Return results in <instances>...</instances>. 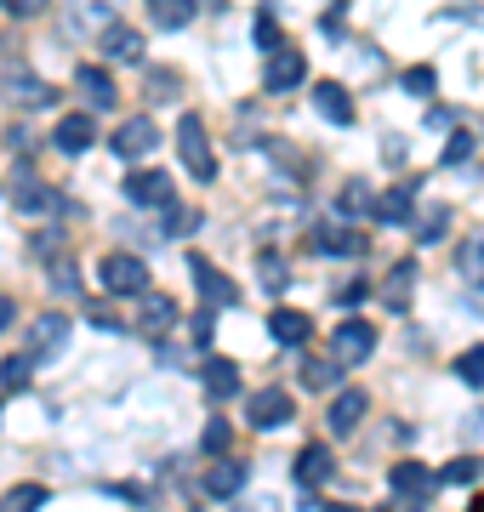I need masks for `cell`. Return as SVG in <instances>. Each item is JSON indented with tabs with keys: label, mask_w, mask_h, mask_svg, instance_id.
Returning a JSON list of instances; mask_svg holds the SVG:
<instances>
[{
	"label": "cell",
	"mask_w": 484,
	"mask_h": 512,
	"mask_svg": "<svg viewBox=\"0 0 484 512\" xmlns=\"http://www.w3.org/2000/svg\"><path fill=\"white\" fill-rule=\"evenodd\" d=\"M177 160L194 183H211L217 177V154H211V131H205L200 114H183L177 120Z\"/></svg>",
	"instance_id": "6da1fadb"
},
{
	"label": "cell",
	"mask_w": 484,
	"mask_h": 512,
	"mask_svg": "<svg viewBox=\"0 0 484 512\" xmlns=\"http://www.w3.org/2000/svg\"><path fill=\"white\" fill-rule=\"evenodd\" d=\"M97 279H103V291L109 296H143L149 291V268H143V256H126V251L103 256Z\"/></svg>",
	"instance_id": "7a4b0ae2"
},
{
	"label": "cell",
	"mask_w": 484,
	"mask_h": 512,
	"mask_svg": "<svg viewBox=\"0 0 484 512\" xmlns=\"http://www.w3.org/2000/svg\"><path fill=\"white\" fill-rule=\"evenodd\" d=\"M371 353H376V325H371V319H348V325H336L331 359H336L342 370L359 365V359H371Z\"/></svg>",
	"instance_id": "3957f363"
},
{
	"label": "cell",
	"mask_w": 484,
	"mask_h": 512,
	"mask_svg": "<svg viewBox=\"0 0 484 512\" xmlns=\"http://www.w3.org/2000/svg\"><path fill=\"white\" fill-rule=\"evenodd\" d=\"M302 80H308V57L297 46H274L268 52V69H262V86L268 92H297Z\"/></svg>",
	"instance_id": "277c9868"
},
{
	"label": "cell",
	"mask_w": 484,
	"mask_h": 512,
	"mask_svg": "<svg viewBox=\"0 0 484 512\" xmlns=\"http://www.w3.org/2000/svg\"><path fill=\"white\" fill-rule=\"evenodd\" d=\"M188 274H194V285H200V296H205V308H211V313H217V308H234V302H240V285H234L228 274H217L205 256H188Z\"/></svg>",
	"instance_id": "5b68a950"
},
{
	"label": "cell",
	"mask_w": 484,
	"mask_h": 512,
	"mask_svg": "<svg viewBox=\"0 0 484 512\" xmlns=\"http://www.w3.org/2000/svg\"><path fill=\"white\" fill-rule=\"evenodd\" d=\"M319 256H359L365 251V234H359L354 222H314V234H308Z\"/></svg>",
	"instance_id": "8992f818"
},
{
	"label": "cell",
	"mask_w": 484,
	"mask_h": 512,
	"mask_svg": "<svg viewBox=\"0 0 484 512\" xmlns=\"http://www.w3.org/2000/svg\"><path fill=\"white\" fill-rule=\"evenodd\" d=\"M109 148L120 154V160H143V154H154V148H160V126L137 114V120H126V126L109 137Z\"/></svg>",
	"instance_id": "52a82bcc"
},
{
	"label": "cell",
	"mask_w": 484,
	"mask_h": 512,
	"mask_svg": "<svg viewBox=\"0 0 484 512\" xmlns=\"http://www.w3.org/2000/svg\"><path fill=\"white\" fill-rule=\"evenodd\" d=\"M131 325L143 330V336H166L171 325H177V302H171L166 291H143L137 296V319Z\"/></svg>",
	"instance_id": "ba28073f"
},
{
	"label": "cell",
	"mask_w": 484,
	"mask_h": 512,
	"mask_svg": "<svg viewBox=\"0 0 484 512\" xmlns=\"http://www.w3.org/2000/svg\"><path fill=\"white\" fill-rule=\"evenodd\" d=\"M410 200H416V177H399L388 194H376V200H371V217L388 222V228H405V222H410Z\"/></svg>",
	"instance_id": "9c48e42d"
},
{
	"label": "cell",
	"mask_w": 484,
	"mask_h": 512,
	"mask_svg": "<svg viewBox=\"0 0 484 512\" xmlns=\"http://www.w3.org/2000/svg\"><path fill=\"white\" fill-rule=\"evenodd\" d=\"M29 342H35V365L40 359H57V353L69 348V313H40Z\"/></svg>",
	"instance_id": "30bf717a"
},
{
	"label": "cell",
	"mask_w": 484,
	"mask_h": 512,
	"mask_svg": "<svg viewBox=\"0 0 484 512\" xmlns=\"http://www.w3.org/2000/svg\"><path fill=\"white\" fill-rule=\"evenodd\" d=\"M291 416H297V404H291V393H280V387H262L257 399H251V410H245L251 427H285Z\"/></svg>",
	"instance_id": "8fae6325"
},
{
	"label": "cell",
	"mask_w": 484,
	"mask_h": 512,
	"mask_svg": "<svg viewBox=\"0 0 484 512\" xmlns=\"http://www.w3.org/2000/svg\"><path fill=\"white\" fill-rule=\"evenodd\" d=\"M177 183H171L166 171H131L126 177V200L131 205H171Z\"/></svg>",
	"instance_id": "7c38bea8"
},
{
	"label": "cell",
	"mask_w": 484,
	"mask_h": 512,
	"mask_svg": "<svg viewBox=\"0 0 484 512\" xmlns=\"http://www.w3.org/2000/svg\"><path fill=\"white\" fill-rule=\"evenodd\" d=\"M314 109L331 126H354V97H348V86H336V80H314Z\"/></svg>",
	"instance_id": "4fadbf2b"
},
{
	"label": "cell",
	"mask_w": 484,
	"mask_h": 512,
	"mask_svg": "<svg viewBox=\"0 0 484 512\" xmlns=\"http://www.w3.org/2000/svg\"><path fill=\"white\" fill-rule=\"evenodd\" d=\"M268 336H274L280 348H302V342L314 336V319L297 313V308H274V313H268Z\"/></svg>",
	"instance_id": "5bb4252c"
},
{
	"label": "cell",
	"mask_w": 484,
	"mask_h": 512,
	"mask_svg": "<svg viewBox=\"0 0 484 512\" xmlns=\"http://www.w3.org/2000/svg\"><path fill=\"white\" fill-rule=\"evenodd\" d=\"M52 143L63 148V154H86V148L97 143V126H92V114H63L52 131Z\"/></svg>",
	"instance_id": "9a60e30c"
},
{
	"label": "cell",
	"mask_w": 484,
	"mask_h": 512,
	"mask_svg": "<svg viewBox=\"0 0 484 512\" xmlns=\"http://www.w3.org/2000/svg\"><path fill=\"white\" fill-rule=\"evenodd\" d=\"M388 484L399 495H405V501H428L433 495V484H439V478L428 473V467H422V461H399V467H393L388 473Z\"/></svg>",
	"instance_id": "2e32d148"
},
{
	"label": "cell",
	"mask_w": 484,
	"mask_h": 512,
	"mask_svg": "<svg viewBox=\"0 0 484 512\" xmlns=\"http://www.w3.org/2000/svg\"><path fill=\"white\" fill-rule=\"evenodd\" d=\"M245 490V461L234 456H217V467L205 473V495H217V501H228V495Z\"/></svg>",
	"instance_id": "e0dca14e"
},
{
	"label": "cell",
	"mask_w": 484,
	"mask_h": 512,
	"mask_svg": "<svg viewBox=\"0 0 484 512\" xmlns=\"http://www.w3.org/2000/svg\"><path fill=\"white\" fill-rule=\"evenodd\" d=\"M12 200H18V211H29V217H35V211H52V188L40 183L35 171H18V177H12Z\"/></svg>",
	"instance_id": "ac0fdd59"
},
{
	"label": "cell",
	"mask_w": 484,
	"mask_h": 512,
	"mask_svg": "<svg viewBox=\"0 0 484 512\" xmlns=\"http://www.w3.org/2000/svg\"><path fill=\"white\" fill-rule=\"evenodd\" d=\"M75 86H80V97H86L92 109H114V97H120V92H114V74H109V69H97V63L75 74Z\"/></svg>",
	"instance_id": "d6986e66"
},
{
	"label": "cell",
	"mask_w": 484,
	"mask_h": 512,
	"mask_svg": "<svg viewBox=\"0 0 484 512\" xmlns=\"http://www.w3.org/2000/svg\"><path fill=\"white\" fill-rule=\"evenodd\" d=\"M331 473H336V456L325 450V444H308V450L297 456V484H308V490H319Z\"/></svg>",
	"instance_id": "ffe728a7"
},
{
	"label": "cell",
	"mask_w": 484,
	"mask_h": 512,
	"mask_svg": "<svg viewBox=\"0 0 484 512\" xmlns=\"http://www.w3.org/2000/svg\"><path fill=\"white\" fill-rule=\"evenodd\" d=\"M365 410H371V399H365L359 387L336 393V404H331V433H354L359 421H365Z\"/></svg>",
	"instance_id": "44dd1931"
},
{
	"label": "cell",
	"mask_w": 484,
	"mask_h": 512,
	"mask_svg": "<svg viewBox=\"0 0 484 512\" xmlns=\"http://www.w3.org/2000/svg\"><path fill=\"white\" fill-rule=\"evenodd\" d=\"M103 52H109L114 63H137V57H143V35L126 29V23H103Z\"/></svg>",
	"instance_id": "7402d4cb"
},
{
	"label": "cell",
	"mask_w": 484,
	"mask_h": 512,
	"mask_svg": "<svg viewBox=\"0 0 484 512\" xmlns=\"http://www.w3.org/2000/svg\"><path fill=\"white\" fill-rule=\"evenodd\" d=\"M205 393L211 399H234L240 393V365L234 359H205Z\"/></svg>",
	"instance_id": "603a6c76"
},
{
	"label": "cell",
	"mask_w": 484,
	"mask_h": 512,
	"mask_svg": "<svg viewBox=\"0 0 484 512\" xmlns=\"http://www.w3.org/2000/svg\"><path fill=\"white\" fill-rule=\"evenodd\" d=\"M410 291H416V262H393V274H388V285H382V302H388L393 313H405Z\"/></svg>",
	"instance_id": "cb8c5ba5"
},
{
	"label": "cell",
	"mask_w": 484,
	"mask_h": 512,
	"mask_svg": "<svg viewBox=\"0 0 484 512\" xmlns=\"http://www.w3.org/2000/svg\"><path fill=\"white\" fill-rule=\"evenodd\" d=\"M12 103H23V109H46V103H57V92L46 86V80H35V74H12Z\"/></svg>",
	"instance_id": "d4e9b609"
},
{
	"label": "cell",
	"mask_w": 484,
	"mask_h": 512,
	"mask_svg": "<svg viewBox=\"0 0 484 512\" xmlns=\"http://www.w3.org/2000/svg\"><path fill=\"white\" fill-rule=\"evenodd\" d=\"M46 484H12V490L0 495V512H40L46 507Z\"/></svg>",
	"instance_id": "484cf974"
},
{
	"label": "cell",
	"mask_w": 484,
	"mask_h": 512,
	"mask_svg": "<svg viewBox=\"0 0 484 512\" xmlns=\"http://www.w3.org/2000/svg\"><path fill=\"white\" fill-rule=\"evenodd\" d=\"M194 6L200 0H149V18L160 29H183V23H194Z\"/></svg>",
	"instance_id": "4316f807"
},
{
	"label": "cell",
	"mask_w": 484,
	"mask_h": 512,
	"mask_svg": "<svg viewBox=\"0 0 484 512\" xmlns=\"http://www.w3.org/2000/svg\"><path fill=\"white\" fill-rule=\"evenodd\" d=\"M29 376H35V353H12V359H0V387H6V393L29 387Z\"/></svg>",
	"instance_id": "83f0119b"
},
{
	"label": "cell",
	"mask_w": 484,
	"mask_h": 512,
	"mask_svg": "<svg viewBox=\"0 0 484 512\" xmlns=\"http://www.w3.org/2000/svg\"><path fill=\"white\" fill-rule=\"evenodd\" d=\"M342 382V365H336V359H308V365H302V387H308V393H325V387H336Z\"/></svg>",
	"instance_id": "f1b7e54d"
},
{
	"label": "cell",
	"mask_w": 484,
	"mask_h": 512,
	"mask_svg": "<svg viewBox=\"0 0 484 512\" xmlns=\"http://www.w3.org/2000/svg\"><path fill=\"white\" fill-rule=\"evenodd\" d=\"M456 262H462V274L473 279V285H484V228L462 245V256H456Z\"/></svg>",
	"instance_id": "f546056e"
},
{
	"label": "cell",
	"mask_w": 484,
	"mask_h": 512,
	"mask_svg": "<svg viewBox=\"0 0 484 512\" xmlns=\"http://www.w3.org/2000/svg\"><path fill=\"white\" fill-rule=\"evenodd\" d=\"M200 444L211 450V456H228V444H234V427H228L223 416H211V421H205V433H200Z\"/></svg>",
	"instance_id": "4dcf8cb0"
},
{
	"label": "cell",
	"mask_w": 484,
	"mask_h": 512,
	"mask_svg": "<svg viewBox=\"0 0 484 512\" xmlns=\"http://www.w3.org/2000/svg\"><path fill=\"white\" fill-rule=\"evenodd\" d=\"M456 382H467V387H484V342H479V348H467L462 359H456Z\"/></svg>",
	"instance_id": "1f68e13d"
},
{
	"label": "cell",
	"mask_w": 484,
	"mask_h": 512,
	"mask_svg": "<svg viewBox=\"0 0 484 512\" xmlns=\"http://www.w3.org/2000/svg\"><path fill=\"white\" fill-rule=\"evenodd\" d=\"M479 473H484V461H479V456H456L439 478H445V484H473Z\"/></svg>",
	"instance_id": "d6a6232c"
},
{
	"label": "cell",
	"mask_w": 484,
	"mask_h": 512,
	"mask_svg": "<svg viewBox=\"0 0 484 512\" xmlns=\"http://www.w3.org/2000/svg\"><path fill=\"white\" fill-rule=\"evenodd\" d=\"M257 268H262V291H274V296H280L285 285H291V274H285V262H280V256H262Z\"/></svg>",
	"instance_id": "836d02e7"
},
{
	"label": "cell",
	"mask_w": 484,
	"mask_h": 512,
	"mask_svg": "<svg viewBox=\"0 0 484 512\" xmlns=\"http://www.w3.org/2000/svg\"><path fill=\"white\" fill-rule=\"evenodd\" d=\"M177 86H183V80H177V69H149V97H154V103H166Z\"/></svg>",
	"instance_id": "e575fe53"
},
{
	"label": "cell",
	"mask_w": 484,
	"mask_h": 512,
	"mask_svg": "<svg viewBox=\"0 0 484 512\" xmlns=\"http://www.w3.org/2000/svg\"><path fill=\"white\" fill-rule=\"evenodd\" d=\"M194 228H200V217H194V211H183V205H171V211H166V234H171V239L194 234Z\"/></svg>",
	"instance_id": "d590c367"
},
{
	"label": "cell",
	"mask_w": 484,
	"mask_h": 512,
	"mask_svg": "<svg viewBox=\"0 0 484 512\" xmlns=\"http://www.w3.org/2000/svg\"><path fill=\"white\" fill-rule=\"evenodd\" d=\"M405 92H410V97H428V92H433V69H428V63L405 69Z\"/></svg>",
	"instance_id": "8d00e7d4"
},
{
	"label": "cell",
	"mask_w": 484,
	"mask_h": 512,
	"mask_svg": "<svg viewBox=\"0 0 484 512\" xmlns=\"http://www.w3.org/2000/svg\"><path fill=\"white\" fill-rule=\"evenodd\" d=\"M257 46H262V52H274V46H280V23L268 18V12H257Z\"/></svg>",
	"instance_id": "74e56055"
},
{
	"label": "cell",
	"mask_w": 484,
	"mask_h": 512,
	"mask_svg": "<svg viewBox=\"0 0 484 512\" xmlns=\"http://www.w3.org/2000/svg\"><path fill=\"white\" fill-rule=\"evenodd\" d=\"M86 319L97 330H120V313H109V302H86Z\"/></svg>",
	"instance_id": "f35d334b"
},
{
	"label": "cell",
	"mask_w": 484,
	"mask_h": 512,
	"mask_svg": "<svg viewBox=\"0 0 484 512\" xmlns=\"http://www.w3.org/2000/svg\"><path fill=\"white\" fill-rule=\"evenodd\" d=\"M467 154H473V137H467V131H456V137L445 143V165H462Z\"/></svg>",
	"instance_id": "ab89813d"
},
{
	"label": "cell",
	"mask_w": 484,
	"mask_h": 512,
	"mask_svg": "<svg viewBox=\"0 0 484 512\" xmlns=\"http://www.w3.org/2000/svg\"><path fill=\"white\" fill-rule=\"evenodd\" d=\"M342 211H371V188H365V183L342 188Z\"/></svg>",
	"instance_id": "60d3db41"
},
{
	"label": "cell",
	"mask_w": 484,
	"mask_h": 512,
	"mask_svg": "<svg viewBox=\"0 0 484 512\" xmlns=\"http://www.w3.org/2000/svg\"><path fill=\"white\" fill-rule=\"evenodd\" d=\"M0 6H6L12 18H40V12H46L52 0H0Z\"/></svg>",
	"instance_id": "b9f144b4"
},
{
	"label": "cell",
	"mask_w": 484,
	"mask_h": 512,
	"mask_svg": "<svg viewBox=\"0 0 484 512\" xmlns=\"http://www.w3.org/2000/svg\"><path fill=\"white\" fill-rule=\"evenodd\" d=\"M445 222H450V211H433V217L422 222V245H433V239H445Z\"/></svg>",
	"instance_id": "7bdbcfd3"
},
{
	"label": "cell",
	"mask_w": 484,
	"mask_h": 512,
	"mask_svg": "<svg viewBox=\"0 0 484 512\" xmlns=\"http://www.w3.org/2000/svg\"><path fill=\"white\" fill-rule=\"evenodd\" d=\"M194 342H211V308L194 313Z\"/></svg>",
	"instance_id": "ee69618b"
},
{
	"label": "cell",
	"mask_w": 484,
	"mask_h": 512,
	"mask_svg": "<svg viewBox=\"0 0 484 512\" xmlns=\"http://www.w3.org/2000/svg\"><path fill=\"white\" fill-rule=\"evenodd\" d=\"M12 313H18V308H12V296H0V330L12 325Z\"/></svg>",
	"instance_id": "f6af8a7d"
},
{
	"label": "cell",
	"mask_w": 484,
	"mask_h": 512,
	"mask_svg": "<svg viewBox=\"0 0 484 512\" xmlns=\"http://www.w3.org/2000/svg\"><path fill=\"white\" fill-rule=\"evenodd\" d=\"M319 512H359V507H342V501H325Z\"/></svg>",
	"instance_id": "bcb514c9"
},
{
	"label": "cell",
	"mask_w": 484,
	"mask_h": 512,
	"mask_svg": "<svg viewBox=\"0 0 484 512\" xmlns=\"http://www.w3.org/2000/svg\"><path fill=\"white\" fill-rule=\"evenodd\" d=\"M467 512H484V495H473V507H467Z\"/></svg>",
	"instance_id": "7dc6e473"
}]
</instances>
